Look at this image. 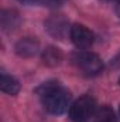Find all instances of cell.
Here are the masks:
<instances>
[{"mask_svg": "<svg viewBox=\"0 0 120 122\" xmlns=\"http://www.w3.org/2000/svg\"><path fill=\"white\" fill-rule=\"evenodd\" d=\"M95 111H96L95 99L85 95L72 104L69 109V117L74 122H85L95 115Z\"/></svg>", "mask_w": 120, "mask_h": 122, "instance_id": "cell-2", "label": "cell"}, {"mask_svg": "<svg viewBox=\"0 0 120 122\" xmlns=\"http://www.w3.org/2000/svg\"><path fill=\"white\" fill-rule=\"evenodd\" d=\"M119 84H120V80H119Z\"/></svg>", "mask_w": 120, "mask_h": 122, "instance_id": "cell-11", "label": "cell"}, {"mask_svg": "<svg viewBox=\"0 0 120 122\" xmlns=\"http://www.w3.org/2000/svg\"><path fill=\"white\" fill-rule=\"evenodd\" d=\"M62 61V53L57 47H47L42 51V62L48 67H57Z\"/></svg>", "mask_w": 120, "mask_h": 122, "instance_id": "cell-6", "label": "cell"}, {"mask_svg": "<svg viewBox=\"0 0 120 122\" xmlns=\"http://www.w3.org/2000/svg\"><path fill=\"white\" fill-rule=\"evenodd\" d=\"M76 67L86 75H97L103 70L102 60L93 53H79L75 56Z\"/></svg>", "mask_w": 120, "mask_h": 122, "instance_id": "cell-3", "label": "cell"}, {"mask_svg": "<svg viewBox=\"0 0 120 122\" xmlns=\"http://www.w3.org/2000/svg\"><path fill=\"white\" fill-rule=\"evenodd\" d=\"M69 37L78 48H89L93 44V33L82 24H74L69 30Z\"/></svg>", "mask_w": 120, "mask_h": 122, "instance_id": "cell-4", "label": "cell"}, {"mask_svg": "<svg viewBox=\"0 0 120 122\" xmlns=\"http://www.w3.org/2000/svg\"><path fill=\"white\" fill-rule=\"evenodd\" d=\"M41 97L44 108L54 115H61L62 112H65L71 99L69 92L60 85H47V87L44 85V91Z\"/></svg>", "mask_w": 120, "mask_h": 122, "instance_id": "cell-1", "label": "cell"}, {"mask_svg": "<svg viewBox=\"0 0 120 122\" xmlns=\"http://www.w3.org/2000/svg\"><path fill=\"white\" fill-rule=\"evenodd\" d=\"M26 4H37V3H41V0H20Z\"/></svg>", "mask_w": 120, "mask_h": 122, "instance_id": "cell-10", "label": "cell"}, {"mask_svg": "<svg viewBox=\"0 0 120 122\" xmlns=\"http://www.w3.org/2000/svg\"><path fill=\"white\" fill-rule=\"evenodd\" d=\"M47 29L55 37H64V34L66 33V23L61 17H54L47 21Z\"/></svg>", "mask_w": 120, "mask_h": 122, "instance_id": "cell-7", "label": "cell"}, {"mask_svg": "<svg viewBox=\"0 0 120 122\" xmlns=\"http://www.w3.org/2000/svg\"><path fill=\"white\" fill-rule=\"evenodd\" d=\"M38 50H40V43L32 37L21 38L16 44V53L20 57H32L38 53Z\"/></svg>", "mask_w": 120, "mask_h": 122, "instance_id": "cell-5", "label": "cell"}, {"mask_svg": "<svg viewBox=\"0 0 120 122\" xmlns=\"http://www.w3.org/2000/svg\"><path fill=\"white\" fill-rule=\"evenodd\" d=\"M0 87H1V91L9 94V95H16L20 91V84L16 78L10 77V75H6L3 74L1 75V82H0Z\"/></svg>", "mask_w": 120, "mask_h": 122, "instance_id": "cell-8", "label": "cell"}, {"mask_svg": "<svg viewBox=\"0 0 120 122\" xmlns=\"http://www.w3.org/2000/svg\"><path fill=\"white\" fill-rule=\"evenodd\" d=\"M95 118H96V122H117L116 117H115V112L109 107H102L96 112Z\"/></svg>", "mask_w": 120, "mask_h": 122, "instance_id": "cell-9", "label": "cell"}]
</instances>
